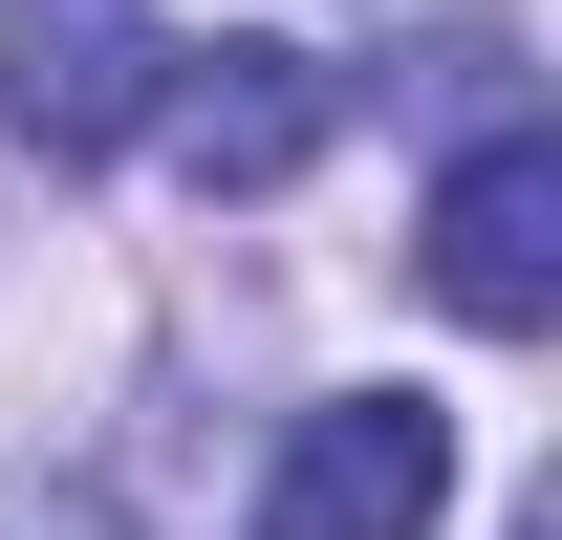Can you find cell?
I'll return each instance as SVG.
<instances>
[{
  "label": "cell",
  "instance_id": "6da1fadb",
  "mask_svg": "<svg viewBox=\"0 0 562 540\" xmlns=\"http://www.w3.org/2000/svg\"><path fill=\"white\" fill-rule=\"evenodd\" d=\"M412 260H432V303H454L476 346H541L562 325V131H476L454 173H432Z\"/></svg>",
  "mask_w": 562,
  "mask_h": 540
},
{
  "label": "cell",
  "instance_id": "7a4b0ae2",
  "mask_svg": "<svg viewBox=\"0 0 562 540\" xmlns=\"http://www.w3.org/2000/svg\"><path fill=\"white\" fill-rule=\"evenodd\" d=\"M151 87H173V22L151 0H0V131L44 173H109L151 131Z\"/></svg>",
  "mask_w": 562,
  "mask_h": 540
},
{
  "label": "cell",
  "instance_id": "3957f363",
  "mask_svg": "<svg viewBox=\"0 0 562 540\" xmlns=\"http://www.w3.org/2000/svg\"><path fill=\"white\" fill-rule=\"evenodd\" d=\"M454 519V410L432 390H347V410H303L260 475V540H432Z\"/></svg>",
  "mask_w": 562,
  "mask_h": 540
},
{
  "label": "cell",
  "instance_id": "277c9868",
  "mask_svg": "<svg viewBox=\"0 0 562 540\" xmlns=\"http://www.w3.org/2000/svg\"><path fill=\"white\" fill-rule=\"evenodd\" d=\"M151 131L195 151V195H281L303 151L347 131V66H325V44H173Z\"/></svg>",
  "mask_w": 562,
  "mask_h": 540
}]
</instances>
